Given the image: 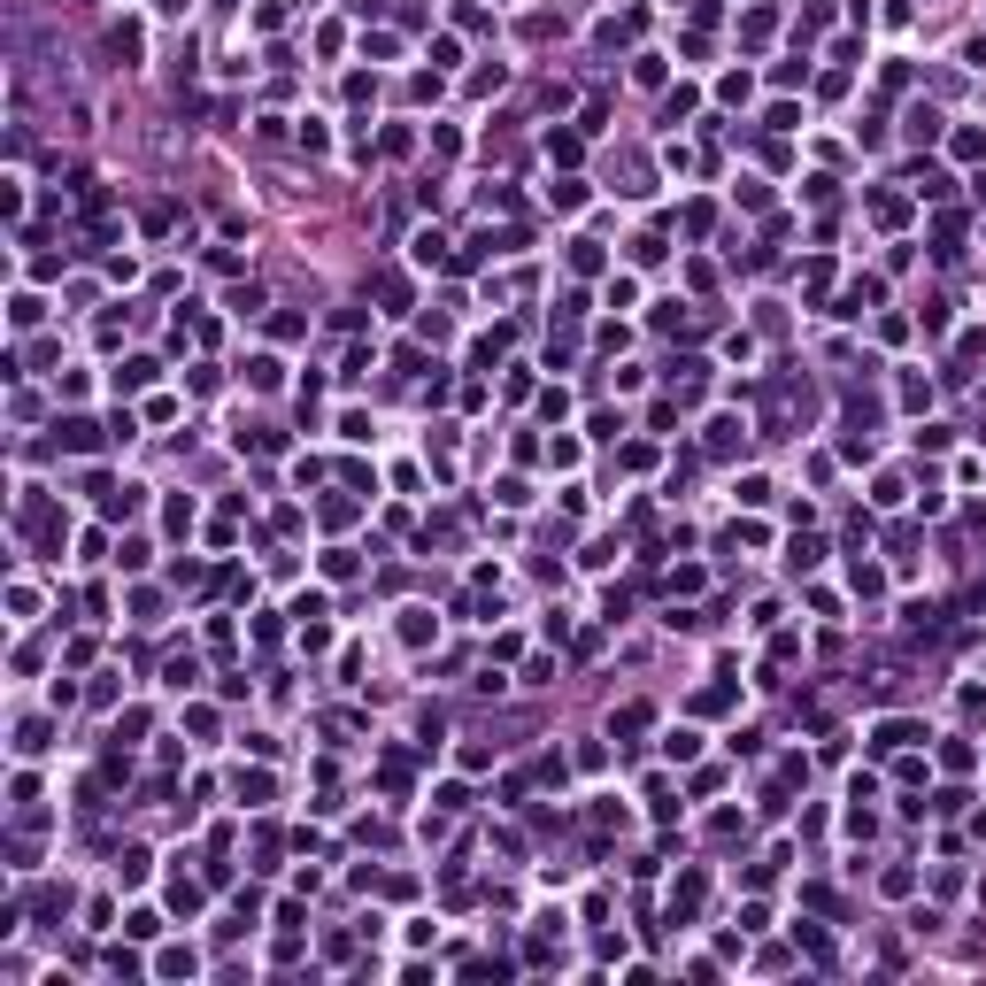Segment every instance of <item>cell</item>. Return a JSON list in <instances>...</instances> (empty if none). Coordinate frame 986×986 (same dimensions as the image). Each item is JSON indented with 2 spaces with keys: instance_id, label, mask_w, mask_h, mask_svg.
I'll return each mask as SVG.
<instances>
[{
  "instance_id": "cell-1",
  "label": "cell",
  "mask_w": 986,
  "mask_h": 986,
  "mask_svg": "<svg viewBox=\"0 0 986 986\" xmlns=\"http://www.w3.org/2000/svg\"><path fill=\"white\" fill-rule=\"evenodd\" d=\"M909 740H925V733H917V724H909V716H887V724H879V733H870V748H909Z\"/></svg>"
},
{
  "instance_id": "cell-2",
  "label": "cell",
  "mask_w": 986,
  "mask_h": 986,
  "mask_svg": "<svg viewBox=\"0 0 986 986\" xmlns=\"http://www.w3.org/2000/svg\"><path fill=\"white\" fill-rule=\"evenodd\" d=\"M93 440H100V432L85 424V416H70V424H62V447H70V455H85V447H93Z\"/></svg>"
},
{
  "instance_id": "cell-3",
  "label": "cell",
  "mask_w": 986,
  "mask_h": 986,
  "mask_svg": "<svg viewBox=\"0 0 986 986\" xmlns=\"http://www.w3.org/2000/svg\"><path fill=\"white\" fill-rule=\"evenodd\" d=\"M155 971H162V979H185V971H193V947H162Z\"/></svg>"
},
{
  "instance_id": "cell-4",
  "label": "cell",
  "mask_w": 986,
  "mask_h": 986,
  "mask_svg": "<svg viewBox=\"0 0 986 986\" xmlns=\"http://www.w3.org/2000/svg\"><path fill=\"white\" fill-rule=\"evenodd\" d=\"M116 879H124V887H139V879H147V848H124V863H116Z\"/></svg>"
},
{
  "instance_id": "cell-5",
  "label": "cell",
  "mask_w": 986,
  "mask_h": 986,
  "mask_svg": "<svg viewBox=\"0 0 986 986\" xmlns=\"http://www.w3.org/2000/svg\"><path fill=\"white\" fill-rule=\"evenodd\" d=\"M116 386H155V363H147V355H139V363H124V370H116Z\"/></svg>"
},
{
  "instance_id": "cell-6",
  "label": "cell",
  "mask_w": 986,
  "mask_h": 986,
  "mask_svg": "<svg viewBox=\"0 0 986 986\" xmlns=\"http://www.w3.org/2000/svg\"><path fill=\"white\" fill-rule=\"evenodd\" d=\"M239 802H247V810H262V802H270V778H262V771L239 778Z\"/></svg>"
},
{
  "instance_id": "cell-7",
  "label": "cell",
  "mask_w": 986,
  "mask_h": 986,
  "mask_svg": "<svg viewBox=\"0 0 986 986\" xmlns=\"http://www.w3.org/2000/svg\"><path fill=\"white\" fill-rule=\"evenodd\" d=\"M909 139H940V116L932 108H909Z\"/></svg>"
},
{
  "instance_id": "cell-8",
  "label": "cell",
  "mask_w": 986,
  "mask_h": 986,
  "mask_svg": "<svg viewBox=\"0 0 986 986\" xmlns=\"http://www.w3.org/2000/svg\"><path fill=\"white\" fill-rule=\"evenodd\" d=\"M401 632H408V639H432V632H440V624H432L424 609H401Z\"/></svg>"
},
{
  "instance_id": "cell-9",
  "label": "cell",
  "mask_w": 986,
  "mask_h": 986,
  "mask_svg": "<svg viewBox=\"0 0 986 986\" xmlns=\"http://www.w3.org/2000/svg\"><path fill=\"white\" fill-rule=\"evenodd\" d=\"M709 447H716V455H733V447H740V424H733V416H724V424H709Z\"/></svg>"
},
{
  "instance_id": "cell-10",
  "label": "cell",
  "mask_w": 986,
  "mask_h": 986,
  "mask_svg": "<svg viewBox=\"0 0 986 986\" xmlns=\"http://www.w3.org/2000/svg\"><path fill=\"white\" fill-rule=\"evenodd\" d=\"M232 309L239 316H262V286H232Z\"/></svg>"
}]
</instances>
